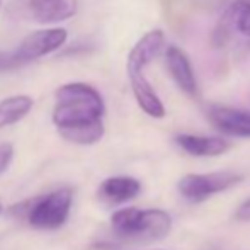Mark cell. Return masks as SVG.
<instances>
[{"instance_id":"6da1fadb","label":"cell","mask_w":250,"mask_h":250,"mask_svg":"<svg viewBox=\"0 0 250 250\" xmlns=\"http://www.w3.org/2000/svg\"><path fill=\"white\" fill-rule=\"evenodd\" d=\"M105 105L92 85L70 82L55 92L53 125L63 140L75 145H96L104 136Z\"/></svg>"},{"instance_id":"7a4b0ae2","label":"cell","mask_w":250,"mask_h":250,"mask_svg":"<svg viewBox=\"0 0 250 250\" xmlns=\"http://www.w3.org/2000/svg\"><path fill=\"white\" fill-rule=\"evenodd\" d=\"M112 233L126 244H151L172 230V218L164 209L123 208L111 216Z\"/></svg>"},{"instance_id":"3957f363","label":"cell","mask_w":250,"mask_h":250,"mask_svg":"<svg viewBox=\"0 0 250 250\" xmlns=\"http://www.w3.org/2000/svg\"><path fill=\"white\" fill-rule=\"evenodd\" d=\"M73 194L70 189H56L40 198L14 204L9 209L17 220H24L38 230H56L68 220Z\"/></svg>"},{"instance_id":"277c9868","label":"cell","mask_w":250,"mask_h":250,"mask_svg":"<svg viewBox=\"0 0 250 250\" xmlns=\"http://www.w3.org/2000/svg\"><path fill=\"white\" fill-rule=\"evenodd\" d=\"M68 33L62 27L40 29L27 34L16 48L9 51H0V72L14 70L34 62L38 58L60 50L65 44Z\"/></svg>"},{"instance_id":"5b68a950","label":"cell","mask_w":250,"mask_h":250,"mask_svg":"<svg viewBox=\"0 0 250 250\" xmlns=\"http://www.w3.org/2000/svg\"><path fill=\"white\" fill-rule=\"evenodd\" d=\"M231 43L250 46V0L230 3L211 34V44L218 50Z\"/></svg>"},{"instance_id":"8992f818","label":"cell","mask_w":250,"mask_h":250,"mask_svg":"<svg viewBox=\"0 0 250 250\" xmlns=\"http://www.w3.org/2000/svg\"><path fill=\"white\" fill-rule=\"evenodd\" d=\"M244 179L242 174L230 170L209 172V174H188L179 181L177 189L189 203H203L211 196L237 186Z\"/></svg>"},{"instance_id":"52a82bcc","label":"cell","mask_w":250,"mask_h":250,"mask_svg":"<svg viewBox=\"0 0 250 250\" xmlns=\"http://www.w3.org/2000/svg\"><path fill=\"white\" fill-rule=\"evenodd\" d=\"M9 10L19 19L38 24H56L77 14V0H12Z\"/></svg>"},{"instance_id":"ba28073f","label":"cell","mask_w":250,"mask_h":250,"mask_svg":"<svg viewBox=\"0 0 250 250\" xmlns=\"http://www.w3.org/2000/svg\"><path fill=\"white\" fill-rule=\"evenodd\" d=\"M206 116L223 135L250 138V109L214 104L206 109Z\"/></svg>"},{"instance_id":"9c48e42d","label":"cell","mask_w":250,"mask_h":250,"mask_svg":"<svg viewBox=\"0 0 250 250\" xmlns=\"http://www.w3.org/2000/svg\"><path fill=\"white\" fill-rule=\"evenodd\" d=\"M165 63H167V70L170 73L172 80L175 82V85L186 96L198 97L199 96L198 79H196L194 68H192V63L189 60V56L181 48L172 44V46H167V50H165Z\"/></svg>"},{"instance_id":"30bf717a","label":"cell","mask_w":250,"mask_h":250,"mask_svg":"<svg viewBox=\"0 0 250 250\" xmlns=\"http://www.w3.org/2000/svg\"><path fill=\"white\" fill-rule=\"evenodd\" d=\"M165 46V34L160 29H151L145 33L135 46L129 50L126 60V70L128 72H145V68L160 55Z\"/></svg>"},{"instance_id":"8fae6325","label":"cell","mask_w":250,"mask_h":250,"mask_svg":"<svg viewBox=\"0 0 250 250\" xmlns=\"http://www.w3.org/2000/svg\"><path fill=\"white\" fill-rule=\"evenodd\" d=\"M140 191H142V184L138 179L129 177V175H118V177H109L102 181L97 189V198L104 204L118 206V204L135 199Z\"/></svg>"},{"instance_id":"7c38bea8","label":"cell","mask_w":250,"mask_h":250,"mask_svg":"<svg viewBox=\"0 0 250 250\" xmlns=\"http://www.w3.org/2000/svg\"><path fill=\"white\" fill-rule=\"evenodd\" d=\"M128 79L133 90V96H135L136 102H138L140 109L153 119L165 118L167 111H165L164 102L160 101V97L155 92L153 85L145 77V72H128Z\"/></svg>"},{"instance_id":"4fadbf2b","label":"cell","mask_w":250,"mask_h":250,"mask_svg":"<svg viewBox=\"0 0 250 250\" xmlns=\"http://www.w3.org/2000/svg\"><path fill=\"white\" fill-rule=\"evenodd\" d=\"M175 143L181 150L192 157H220L230 150V142L220 136H203V135H177Z\"/></svg>"},{"instance_id":"5bb4252c","label":"cell","mask_w":250,"mask_h":250,"mask_svg":"<svg viewBox=\"0 0 250 250\" xmlns=\"http://www.w3.org/2000/svg\"><path fill=\"white\" fill-rule=\"evenodd\" d=\"M33 109V99L29 96H12L0 101V129L12 126L24 119Z\"/></svg>"},{"instance_id":"9a60e30c","label":"cell","mask_w":250,"mask_h":250,"mask_svg":"<svg viewBox=\"0 0 250 250\" xmlns=\"http://www.w3.org/2000/svg\"><path fill=\"white\" fill-rule=\"evenodd\" d=\"M12 158H14V146L10 143H2L0 145V175L9 168Z\"/></svg>"},{"instance_id":"2e32d148","label":"cell","mask_w":250,"mask_h":250,"mask_svg":"<svg viewBox=\"0 0 250 250\" xmlns=\"http://www.w3.org/2000/svg\"><path fill=\"white\" fill-rule=\"evenodd\" d=\"M235 218L238 221H250V198L245 201V203L240 204V208L235 213Z\"/></svg>"},{"instance_id":"e0dca14e","label":"cell","mask_w":250,"mask_h":250,"mask_svg":"<svg viewBox=\"0 0 250 250\" xmlns=\"http://www.w3.org/2000/svg\"><path fill=\"white\" fill-rule=\"evenodd\" d=\"M2 211H3V206H2V203H0V214H2Z\"/></svg>"}]
</instances>
